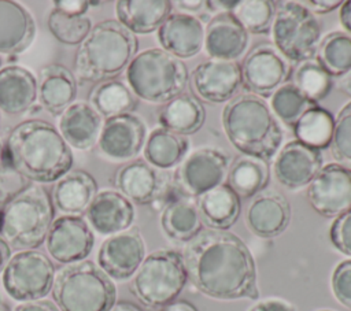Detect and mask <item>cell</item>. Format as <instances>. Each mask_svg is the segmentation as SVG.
<instances>
[{
  "instance_id": "cell-1",
  "label": "cell",
  "mask_w": 351,
  "mask_h": 311,
  "mask_svg": "<svg viewBox=\"0 0 351 311\" xmlns=\"http://www.w3.org/2000/svg\"><path fill=\"white\" fill-rule=\"evenodd\" d=\"M188 279L217 300H256V267L247 244L229 230L203 229L182 252Z\"/></svg>"
},
{
  "instance_id": "cell-2",
  "label": "cell",
  "mask_w": 351,
  "mask_h": 311,
  "mask_svg": "<svg viewBox=\"0 0 351 311\" xmlns=\"http://www.w3.org/2000/svg\"><path fill=\"white\" fill-rule=\"evenodd\" d=\"M5 162L30 182L49 184L70 171L74 156L59 130L43 119L15 125L4 144Z\"/></svg>"
},
{
  "instance_id": "cell-3",
  "label": "cell",
  "mask_w": 351,
  "mask_h": 311,
  "mask_svg": "<svg viewBox=\"0 0 351 311\" xmlns=\"http://www.w3.org/2000/svg\"><path fill=\"white\" fill-rule=\"evenodd\" d=\"M222 127L241 155L266 162L278 152L284 136L269 104L251 93H241L223 107Z\"/></svg>"
},
{
  "instance_id": "cell-4",
  "label": "cell",
  "mask_w": 351,
  "mask_h": 311,
  "mask_svg": "<svg viewBox=\"0 0 351 311\" xmlns=\"http://www.w3.org/2000/svg\"><path fill=\"white\" fill-rule=\"evenodd\" d=\"M138 40L117 19L96 23L80 44L74 74L81 82L101 84L117 79L137 55Z\"/></svg>"
},
{
  "instance_id": "cell-5",
  "label": "cell",
  "mask_w": 351,
  "mask_h": 311,
  "mask_svg": "<svg viewBox=\"0 0 351 311\" xmlns=\"http://www.w3.org/2000/svg\"><path fill=\"white\" fill-rule=\"evenodd\" d=\"M51 295L60 311H110L117 286L95 262L85 259L55 274Z\"/></svg>"
},
{
  "instance_id": "cell-6",
  "label": "cell",
  "mask_w": 351,
  "mask_h": 311,
  "mask_svg": "<svg viewBox=\"0 0 351 311\" xmlns=\"http://www.w3.org/2000/svg\"><path fill=\"white\" fill-rule=\"evenodd\" d=\"M53 216L51 193L41 185H32L1 208L0 236L14 249H36L45 241Z\"/></svg>"
},
{
  "instance_id": "cell-7",
  "label": "cell",
  "mask_w": 351,
  "mask_h": 311,
  "mask_svg": "<svg viewBox=\"0 0 351 311\" xmlns=\"http://www.w3.org/2000/svg\"><path fill=\"white\" fill-rule=\"evenodd\" d=\"M189 73L185 63L162 48L138 52L126 69L132 92L148 103H167L186 88Z\"/></svg>"
},
{
  "instance_id": "cell-8",
  "label": "cell",
  "mask_w": 351,
  "mask_h": 311,
  "mask_svg": "<svg viewBox=\"0 0 351 311\" xmlns=\"http://www.w3.org/2000/svg\"><path fill=\"white\" fill-rule=\"evenodd\" d=\"M186 282L182 253L174 249H158L144 258L129 288L143 306L162 308L178 299Z\"/></svg>"
},
{
  "instance_id": "cell-9",
  "label": "cell",
  "mask_w": 351,
  "mask_h": 311,
  "mask_svg": "<svg viewBox=\"0 0 351 311\" xmlns=\"http://www.w3.org/2000/svg\"><path fill=\"white\" fill-rule=\"evenodd\" d=\"M271 37L276 49L292 63L314 59L321 41V23L298 1L277 3Z\"/></svg>"
},
{
  "instance_id": "cell-10",
  "label": "cell",
  "mask_w": 351,
  "mask_h": 311,
  "mask_svg": "<svg viewBox=\"0 0 351 311\" xmlns=\"http://www.w3.org/2000/svg\"><path fill=\"white\" fill-rule=\"evenodd\" d=\"M55 266L38 249L18 251L11 256L1 273V284L7 295L21 303L44 299L52 289Z\"/></svg>"
},
{
  "instance_id": "cell-11",
  "label": "cell",
  "mask_w": 351,
  "mask_h": 311,
  "mask_svg": "<svg viewBox=\"0 0 351 311\" xmlns=\"http://www.w3.org/2000/svg\"><path fill=\"white\" fill-rule=\"evenodd\" d=\"M230 156L219 148L203 147L192 151L176 167L171 186L184 197L200 195L225 184Z\"/></svg>"
},
{
  "instance_id": "cell-12",
  "label": "cell",
  "mask_w": 351,
  "mask_h": 311,
  "mask_svg": "<svg viewBox=\"0 0 351 311\" xmlns=\"http://www.w3.org/2000/svg\"><path fill=\"white\" fill-rule=\"evenodd\" d=\"M240 67L243 86L258 97L271 96L291 77L289 62L270 44H259L248 51Z\"/></svg>"
},
{
  "instance_id": "cell-13",
  "label": "cell",
  "mask_w": 351,
  "mask_h": 311,
  "mask_svg": "<svg viewBox=\"0 0 351 311\" xmlns=\"http://www.w3.org/2000/svg\"><path fill=\"white\" fill-rule=\"evenodd\" d=\"M44 244L51 259L67 266L82 262L90 255L95 234L81 215H62L53 219Z\"/></svg>"
},
{
  "instance_id": "cell-14",
  "label": "cell",
  "mask_w": 351,
  "mask_h": 311,
  "mask_svg": "<svg viewBox=\"0 0 351 311\" xmlns=\"http://www.w3.org/2000/svg\"><path fill=\"white\" fill-rule=\"evenodd\" d=\"M311 208L325 218H337L351 208V169L340 163L325 164L307 185Z\"/></svg>"
},
{
  "instance_id": "cell-15",
  "label": "cell",
  "mask_w": 351,
  "mask_h": 311,
  "mask_svg": "<svg viewBox=\"0 0 351 311\" xmlns=\"http://www.w3.org/2000/svg\"><path fill=\"white\" fill-rule=\"evenodd\" d=\"M145 258V242L137 227L108 236L97 252V266L115 281L134 275Z\"/></svg>"
},
{
  "instance_id": "cell-16",
  "label": "cell",
  "mask_w": 351,
  "mask_h": 311,
  "mask_svg": "<svg viewBox=\"0 0 351 311\" xmlns=\"http://www.w3.org/2000/svg\"><path fill=\"white\" fill-rule=\"evenodd\" d=\"M147 127L140 116L122 114L103 122L97 140L101 156L111 162H126L134 159L144 148Z\"/></svg>"
},
{
  "instance_id": "cell-17",
  "label": "cell",
  "mask_w": 351,
  "mask_h": 311,
  "mask_svg": "<svg viewBox=\"0 0 351 311\" xmlns=\"http://www.w3.org/2000/svg\"><path fill=\"white\" fill-rule=\"evenodd\" d=\"M192 86L203 101L211 104L230 101L243 86L241 67L233 60L208 59L193 69Z\"/></svg>"
},
{
  "instance_id": "cell-18",
  "label": "cell",
  "mask_w": 351,
  "mask_h": 311,
  "mask_svg": "<svg viewBox=\"0 0 351 311\" xmlns=\"http://www.w3.org/2000/svg\"><path fill=\"white\" fill-rule=\"evenodd\" d=\"M114 185L119 193L138 206L155 203L171 186L166 173L141 159L119 167L114 175Z\"/></svg>"
},
{
  "instance_id": "cell-19",
  "label": "cell",
  "mask_w": 351,
  "mask_h": 311,
  "mask_svg": "<svg viewBox=\"0 0 351 311\" xmlns=\"http://www.w3.org/2000/svg\"><path fill=\"white\" fill-rule=\"evenodd\" d=\"M322 152L298 140L285 144L273 164L276 179L287 189L296 190L308 185L322 169Z\"/></svg>"
},
{
  "instance_id": "cell-20",
  "label": "cell",
  "mask_w": 351,
  "mask_h": 311,
  "mask_svg": "<svg viewBox=\"0 0 351 311\" xmlns=\"http://www.w3.org/2000/svg\"><path fill=\"white\" fill-rule=\"evenodd\" d=\"M250 34L230 11L210 18L204 27V49L211 59H239L248 47Z\"/></svg>"
},
{
  "instance_id": "cell-21",
  "label": "cell",
  "mask_w": 351,
  "mask_h": 311,
  "mask_svg": "<svg viewBox=\"0 0 351 311\" xmlns=\"http://www.w3.org/2000/svg\"><path fill=\"white\" fill-rule=\"evenodd\" d=\"M244 221L251 233L261 238L280 236L289 225L291 206L285 196L276 190H262L252 197Z\"/></svg>"
},
{
  "instance_id": "cell-22",
  "label": "cell",
  "mask_w": 351,
  "mask_h": 311,
  "mask_svg": "<svg viewBox=\"0 0 351 311\" xmlns=\"http://www.w3.org/2000/svg\"><path fill=\"white\" fill-rule=\"evenodd\" d=\"M90 229L101 236H112L132 227L134 222V206L118 190L97 192L86 212Z\"/></svg>"
},
{
  "instance_id": "cell-23",
  "label": "cell",
  "mask_w": 351,
  "mask_h": 311,
  "mask_svg": "<svg viewBox=\"0 0 351 311\" xmlns=\"http://www.w3.org/2000/svg\"><path fill=\"white\" fill-rule=\"evenodd\" d=\"M162 49L182 60L197 55L204 45V26L199 16L170 14L158 29Z\"/></svg>"
},
{
  "instance_id": "cell-24",
  "label": "cell",
  "mask_w": 351,
  "mask_h": 311,
  "mask_svg": "<svg viewBox=\"0 0 351 311\" xmlns=\"http://www.w3.org/2000/svg\"><path fill=\"white\" fill-rule=\"evenodd\" d=\"M77 97L75 75L60 63H49L40 69L37 77V99L52 116H60Z\"/></svg>"
},
{
  "instance_id": "cell-25",
  "label": "cell",
  "mask_w": 351,
  "mask_h": 311,
  "mask_svg": "<svg viewBox=\"0 0 351 311\" xmlns=\"http://www.w3.org/2000/svg\"><path fill=\"white\" fill-rule=\"evenodd\" d=\"M36 22L29 10L11 0H0V53L19 55L34 41Z\"/></svg>"
},
{
  "instance_id": "cell-26",
  "label": "cell",
  "mask_w": 351,
  "mask_h": 311,
  "mask_svg": "<svg viewBox=\"0 0 351 311\" xmlns=\"http://www.w3.org/2000/svg\"><path fill=\"white\" fill-rule=\"evenodd\" d=\"M96 195L97 182L85 170H70L51 189L53 207L64 215L85 214Z\"/></svg>"
},
{
  "instance_id": "cell-27",
  "label": "cell",
  "mask_w": 351,
  "mask_h": 311,
  "mask_svg": "<svg viewBox=\"0 0 351 311\" xmlns=\"http://www.w3.org/2000/svg\"><path fill=\"white\" fill-rule=\"evenodd\" d=\"M103 121L85 101H74L59 118V133L70 148L92 149L99 140Z\"/></svg>"
},
{
  "instance_id": "cell-28",
  "label": "cell",
  "mask_w": 351,
  "mask_h": 311,
  "mask_svg": "<svg viewBox=\"0 0 351 311\" xmlns=\"http://www.w3.org/2000/svg\"><path fill=\"white\" fill-rule=\"evenodd\" d=\"M37 100V78L26 67L10 64L0 69V110L8 115L29 111Z\"/></svg>"
},
{
  "instance_id": "cell-29",
  "label": "cell",
  "mask_w": 351,
  "mask_h": 311,
  "mask_svg": "<svg viewBox=\"0 0 351 311\" xmlns=\"http://www.w3.org/2000/svg\"><path fill=\"white\" fill-rule=\"evenodd\" d=\"M171 10L173 1L169 0H119L115 3L117 21L134 36L158 30Z\"/></svg>"
},
{
  "instance_id": "cell-30",
  "label": "cell",
  "mask_w": 351,
  "mask_h": 311,
  "mask_svg": "<svg viewBox=\"0 0 351 311\" xmlns=\"http://www.w3.org/2000/svg\"><path fill=\"white\" fill-rule=\"evenodd\" d=\"M195 203L203 225L214 230L230 229L241 212L240 197L228 184H221L200 195Z\"/></svg>"
},
{
  "instance_id": "cell-31",
  "label": "cell",
  "mask_w": 351,
  "mask_h": 311,
  "mask_svg": "<svg viewBox=\"0 0 351 311\" xmlns=\"http://www.w3.org/2000/svg\"><path fill=\"white\" fill-rule=\"evenodd\" d=\"M160 127L180 136H189L199 132L206 121V110L199 97L182 92L165 103L158 114Z\"/></svg>"
},
{
  "instance_id": "cell-32",
  "label": "cell",
  "mask_w": 351,
  "mask_h": 311,
  "mask_svg": "<svg viewBox=\"0 0 351 311\" xmlns=\"http://www.w3.org/2000/svg\"><path fill=\"white\" fill-rule=\"evenodd\" d=\"M160 227L165 236L180 244H186L203 230V222L196 203L184 196H174L160 214Z\"/></svg>"
},
{
  "instance_id": "cell-33",
  "label": "cell",
  "mask_w": 351,
  "mask_h": 311,
  "mask_svg": "<svg viewBox=\"0 0 351 311\" xmlns=\"http://www.w3.org/2000/svg\"><path fill=\"white\" fill-rule=\"evenodd\" d=\"M188 149V138L163 127L154 129L143 148L145 162L158 170H169L178 166L186 156Z\"/></svg>"
},
{
  "instance_id": "cell-34",
  "label": "cell",
  "mask_w": 351,
  "mask_h": 311,
  "mask_svg": "<svg viewBox=\"0 0 351 311\" xmlns=\"http://www.w3.org/2000/svg\"><path fill=\"white\" fill-rule=\"evenodd\" d=\"M226 179L239 197H254L269 185L270 167L263 159L240 155L230 163Z\"/></svg>"
},
{
  "instance_id": "cell-35",
  "label": "cell",
  "mask_w": 351,
  "mask_h": 311,
  "mask_svg": "<svg viewBox=\"0 0 351 311\" xmlns=\"http://www.w3.org/2000/svg\"><path fill=\"white\" fill-rule=\"evenodd\" d=\"M89 104L100 116L108 119L122 114H132L137 107V97L123 81L110 79L95 85L89 95Z\"/></svg>"
},
{
  "instance_id": "cell-36",
  "label": "cell",
  "mask_w": 351,
  "mask_h": 311,
  "mask_svg": "<svg viewBox=\"0 0 351 311\" xmlns=\"http://www.w3.org/2000/svg\"><path fill=\"white\" fill-rule=\"evenodd\" d=\"M333 126V115L321 105H315L299 118L292 130L298 141L322 151L330 145Z\"/></svg>"
},
{
  "instance_id": "cell-37",
  "label": "cell",
  "mask_w": 351,
  "mask_h": 311,
  "mask_svg": "<svg viewBox=\"0 0 351 311\" xmlns=\"http://www.w3.org/2000/svg\"><path fill=\"white\" fill-rule=\"evenodd\" d=\"M315 60L333 77H344L351 71V36L346 32H332L321 38Z\"/></svg>"
},
{
  "instance_id": "cell-38",
  "label": "cell",
  "mask_w": 351,
  "mask_h": 311,
  "mask_svg": "<svg viewBox=\"0 0 351 311\" xmlns=\"http://www.w3.org/2000/svg\"><path fill=\"white\" fill-rule=\"evenodd\" d=\"M315 105L318 104L306 97L293 84H284L270 96L269 107L276 118L292 129L299 118Z\"/></svg>"
},
{
  "instance_id": "cell-39",
  "label": "cell",
  "mask_w": 351,
  "mask_h": 311,
  "mask_svg": "<svg viewBox=\"0 0 351 311\" xmlns=\"http://www.w3.org/2000/svg\"><path fill=\"white\" fill-rule=\"evenodd\" d=\"M306 97L317 103L325 99L333 88V78L315 60H304L298 63L293 71L292 82Z\"/></svg>"
},
{
  "instance_id": "cell-40",
  "label": "cell",
  "mask_w": 351,
  "mask_h": 311,
  "mask_svg": "<svg viewBox=\"0 0 351 311\" xmlns=\"http://www.w3.org/2000/svg\"><path fill=\"white\" fill-rule=\"evenodd\" d=\"M277 3L271 0H241L237 1L232 14L252 34H269L276 14Z\"/></svg>"
},
{
  "instance_id": "cell-41",
  "label": "cell",
  "mask_w": 351,
  "mask_h": 311,
  "mask_svg": "<svg viewBox=\"0 0 351 311\" xmlns=\"http://www.w3.org/2000/svg\"><path fill=\"white\" fill-rule=\"evenodd\" d=\"M48 29L62 44L80 45L90 33L93 25L85 15H69L59 10H52L48 15Z\"/></svg>"
},
{
  "instance_id": "cell-42",
  "label": "cell",
  "mask_w": 351,
  "mask_h": 311,
  "mask_svg": "<svg viewBox=\"0 0 351 311\" xmlns=\"http://www.w3.org/2000/svg\"><path fill=\"white\" fill-rule=\"evenodd\" d=\"M329 148L337 163L351 169V101L336 116Z\"/></svg>"
},
{
  "instance_id": "cell-43",
  "label": "cell",
  "mask_w": 351,
  "mask_h": 311,
  "mask_svg": "<svg viewBox=\"0 0 351 311\" xmlns=\"http://www.w3.org/2000/svg\"><path fill=\"white\" fill-rule=\"evenodd\" d=\"M32 186V182L11 167L5 160L0 164V208Z\"/></svg>"
},
{
  "instance_id": "cell-44",
  "label": "cell",
  "mask_w": 351,
  "mask_h": 311,
  "mask_svg": "<svg viewBox=\"0 0 351 311\" xmlns=\"http://www.w3.org/2000/svg\"><path fill=\"white\" fill-rule=\"evenodd\" d=\"M332 292L336 300L351 310V259L340 262L332 273Z\"/></svg>"
},
{
  "instance_id": "cell-45",
  "label": "cell",
  "mask_w": 351,
  "mask_h": 311,
  "mask_svg": "<svg viewBox=\"0 0 351 311\" xmlns=\"http://www.w3.org/2000/svg\"><path fill=\"white\" fill-rule=\"evenodd\" d=\"M329 236L337 251L351 256V208L335 218Z\"/></svg>"
},
{
  "instance_id": "cell-46",
  "label": "cell",
  "mask_w": 351,
  "mask_h": 311,
  "mask_svg": "<svg viewBox=\"0 0 351 311\" xmlns=\"http://www.w3.org/2000/svg\"><path fill=\"white\" fill-rule=\"evenodd\" d=\"M53 8L69 15H85L90 5H100V1L86 0H55L52 1Z\"/></svg>"
},
{
  "instance_id": "cell-47",
  "label": "cell",
  "mask_w": 351,
  "mask_h": 311,
  "mask_svg": "<svg viewBox=\"0 0 351 311\" xmlns=\"http://www.w3.org/2000/svg\"><path fill=\"white\" fill-rule=\"evenodd\" d=\"M250 311H296L293 304L280 297H269L259 300L254 304Z\"/></svg>"
},
{
  "instance_id": "cell-48",
  "label": "cell",
  "mask_w": 351,
  "mask_h": 311,
  "mask_svg": "<svg viewBox=\"0 0 351 311\" xmlns=\"http://www.w3.org/2000/svg\"><path fill=\"white\" fill-rule=\"evenodd\" d=\"M302 4L313 12V14H319V15H324V14H328V12H332L335 11L336 8H339L343 1L340 0H308V1H302Z\"/></svg>"
},
{
  "instance_id": "cell-49",
  "label": "cell",
  "mask_w": 351,
  "mask_h": 311,
  "mask_svg": "<svg viewBox=\"0 0 351 311\" xmlns=\"http://www.w3.org/2000/svg\"><path fill=\"white\" fill-rule=\"evenodd\" d=\"M12 311H60L52 300L41 299L34 301H26L16 306Z\"/></svg>"
},
{
  "instance_id": "cell-50",
  "label": "cell",
  "mask_w": 351,
  "mask_h": 311,
  "mask_svg": "<svg viewBox=\"0 0 351 311\" xmlns=\"http://www.w3.org/2000/svg\"><path fill=\"white\" fill-rule=\"evenodd\" d=\"M176 4L182 11H186L189 15H195V14L203 12L206 8H210L208 1H204V0H192V1L191 0H180V1H176Z\"/></svg>"
},
{
  "instance_id": "cell-51",
  "label": "cell",
  "mask_w": 351,
  "mask_h": 311,
  "mask_svg": "<svg viewBox=\"0 0 351 311\" xmlns=\"http://www.w3.org/2000/svg\"><path fill=\"white\" fill-rule=\"evenodd\" d=\"M159 311H199L195 304L185 299H176L174 301L163 306Z\"/></svg>"
},
{
  "instance_id": "cell-52",
  "label": "cell",
  "mask_w": 351,
  "mask_h": 311,
  "mask_svg": "<svg viewBox=\"0 0 351 311\" xmlns=\"http://www.w3.org/2000/svg\"><path fill=\"white\" fill-rule=\"evenodd\" d=\"M340 22L341 26L346 29V33L351 36V0L343 1L340 5Z\"/></svg>"
},
{
  "instance_id": "cell-53",
  "label": "cell",
  "mask_w": 351,
  "mask_h": 311,
  "mask_svg": "<svg viewBox=\"0 0 351 311\" xmlns=\"http://www.w3.org/2000/svg\"><path fill=\"white\" fill-rule=\"evenodd\" d=\"M11 247L10 244L4 240V237L0 236V273H3L4 267L7 266L8 260L11 259Z\"/></svg>"
},
{
  "instance_id": "cell-54",
  "label": "cell",
  "mask_w": 351,
  "mask_h": 311,
  "mask_svg": "<svg viewBox=\"0 0 351 311\" xmlns=\"http://www.w3.org/2000/svg\"><path fill=\"white\" fill-rule=\"evenodd\" d=\"M110 311H145V310L133 301L117 300Z\"/></svg>"
},
{
  "instance_id": "cell-55",
  "label": "cell",
  "mask_w": 351,
  "mask_h": 311,
  "mask_svg": "<svg viewBox=\"0 0 351 311\" xmlns=\"http://www.w3.org/2000/svg\"><path fill=\"white\" fill-rule=\"evenodd\" d=\"M339 88L348 96H351V71L344 75V78L339 82Z\"/></svg>"
},
{
  "instance_id": "cell-56",
  "label": "cell",
  "mask_w": 351,
  "mask_h": 311,
  "mask_svg": "<svg viewBox=\"0 0 351 311\" xmlns=\"http://www.w3.org/2000/svg\"><path fill=\"white\" fill-rule=\"evenodd\" d=\"M214 5H222V8H225L226 11H233V8L236 7L237 1H213Z\"/></svg>"
},
{
  "instance_id": "cell-57",
  "label": "cell",
  "mask_w": 351,
  "mask_h": 311,
  "mask_svg": "<svg viewBox=\"0 0 351 311\" xmlns=\"http://www.w3.org/2000/svg\"><path fill=\"white\" fill-rule=\"evenodd\" d=\"M5 160V156H4V145L0 140V164H3V162Z\"/></svg>"
},
{
  "instance_id": "cell-58",
  "label": "cell",
  "mask_w": 351,
  "mask_h": 311,
  "mask_svg": "<svg viewBox=\"0 0 351 311\" xmlns=\"http://www.w3.org/2000/svg\"><path fill=\"white\" fill-rule=\"evenodd\" d=\"M0 311H11L10 306L5 301H3L1 299H0Z\"/></svg>"
},
{
  "instance_id": "cell-59",
  "label": "cell",
  "mask_w": 351,
  "mask_h": 311,
  "mask_svg": "<svg viewBox=\"0 0 351 311\" xmlns=\"http://www.w3.org/2000/svg\"><path fill=\"white\" fill-rule=\"evenodd\" d=\"M318 311H333V310H318Z\"/></svg>"
},
{
  "instance_id": "cell-60",
  "label": "cell",
  "mask_w": 351,
  "mask_h": 311,
  "mask_svg": "<svg viewBox=\"0 0 351 311\" xmlns=\"http://www.w3.org/2000/svg\"><path fill=\"white\" fill-rule=\"evenodd\" d=\"M0 221H1V208H0Z\"/></svg>"
},
{
  "instance_id": "cell-61",
  "label": "cell",
  "mask_w": 351,
  "mask_h": 311,
  "mask_svg": "<svg viewBox=\"0 0 351 311\" xmlns=\"http://www.w3.org/2000/svg\"><path fill=\"white\" fill-rule=\"evenodd\" d=\"M0 66H1V58H0Z\"/></svg>"
},
{
  "instance_id": "cell-62",
  "label": "cell",
  "mask_w": 351,
  "mask_h": 311,
  "mask_svg": "<svg viewBox=\"0 0 351 311\" xmlns=\"http://www.w3.org/2000/svg\"><path fill=\"white\" fill-rule=\"evenodd\" d=\"M0 118H1V116H0Z\"/></svg>"
}]
</instances>
